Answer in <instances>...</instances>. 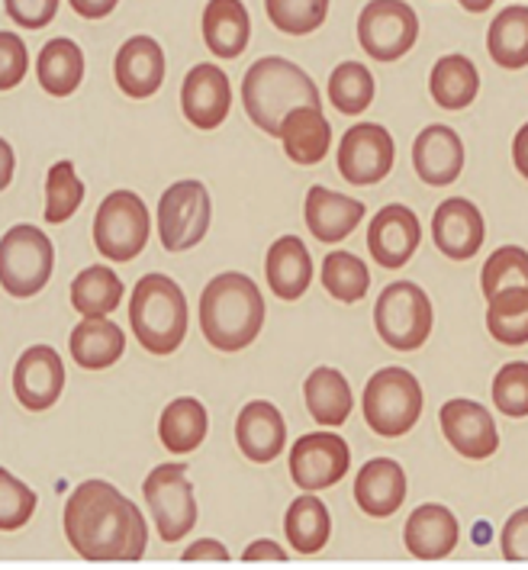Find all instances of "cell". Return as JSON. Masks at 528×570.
<instances>
[{
  "label": "cell",
  "instance_id": "1",
  "mask_svg": "<svg viewBox=\"0 0 528 570\" xmlns=\"http://www.w3.org/2000/svg\"><path fill=\"white\" fill-rule=\"evenodd\" d=\"M65 539L85 561L129 564L146 554L148 522L110 481H85L65 503Z\"/></svg>",
  "mask_w": 528,
  "mask_h": 570
},
{
  "label": "cell",
  "instance_id": "2",
  "mask_svg": "<svg viewBox=\"0 0 528 570\" xmlns=\"http://www.w3.org/2000/svg\"><path fill=\"white\" fill-rule=\"evenodd\" d=\"M264 326V297L242 271L216 274L201 294V330L216 352L248 348Z\"/></svg>",
  "mask_w": 528,
  "mask_h": 570
},
{
  "label": "cell",
  "instance_id": "3",
  "mask_svg": "<svg viewBox=\"0 0 528 570\" xmlns=\"http://www.w3.org/2000/svg\"><path fill=\"white\" fill-rule=\"evenodd\" d=\"M242 104L248 120L255 122L267 136H281V122L294 107H320V88L316 81L281 56L258 59L242 78Z\"/></svg>",
  "mask_w": 528,
  "mask_h": 570
},
{
  "label": "cell",
  "instance_id": "4",
  "mask_svg": "<svg viewBox=\"0 0 528 570\" xmlns=\"http://www.w3.org/2000/svg\"><path fill=\"white\" fill-rule=\"evenodd\" d=\"M129 330L148 355H175L187 335V297L168 274H146L129 297Z\"/></svg>",
  "mask_w": 528,
  "mask_h": 570
},
{
  "label": "cell",
  "instance_id": "5",
  "mask_svg": "<svg viewBox=\"0 0 528 570\" xmlns=\"http://www.w3.org/2000/svg\"><path fill=\"white\" fill-rule=\"evenodd\" d=\"M422 387L407 367H383L364 387V420L381 439H400L422 416Z\"/></svg>",
  "mask_w": 528,
  "mask_h": 570
},
{
  "label": "cell",
  "instance_id": "6",
  "mask_svg": "<svg viewBox=\"0 0 528 570\" xmlns=\"http://www.w3.org/2000/svg\"><path fill=\"white\" fill-rule=\"evenodd\" d=\"M52 268H56V248L42 229L20 223L0 236V287L10 297L17 301L36 297L49 284Z\"/></svg>",
  "mask_w": 528,
  "mask_h": 570
},
{
  "label": "cell",
  "instance_id": "7",
  "mask_svg": "<svg viewBox=\"0 0 528 570\" xmlns=\"http://www.w3.org/2000/svg\"><path fill=\"white\" fill-rule=\"evenodd\" d=\"M151 236V213L136 190H114L94 213V245L110 262H133Z\"/></svg>",
  "mask_w": 528,
  "mask_h": 570
},
{
  "label": "cell",
  "instance_id": "8",
  "mask_svg": "<svg viewBox=\"0 0 528 570\" xmlns=\"http://www.w3.org/2000/svg\"><path fill=\"white\" fill-rule=\"evenodd\" d=\"M378 335L397 352H415L432 332V301L412 281H393L374 303Z\"/></svg>",
  "mask_w": 528,
  "mask_h": 570
},
{
  "label": "cell",
  "instance_id": "9",
  "mask_svg": "<svg viewBox=\"0 0 528 570\" xmlns=\"http://www.w3.org/2000/svg\"><path fill=\"white\" fill-rule=\"evenodd\" d=\"M143 497H146V507L155 519L158 539L172 544V541L187 539L194 532L197 497H194V483L187 481L184 461H168V464H158L155 471H148Z\"/></svg>",
  "mask_w": 528,
  "mask_h": 570
},
{
  "label": "cell",
  "instance_id": "10",
  "mask_svg": "<svg viewBox=\"0 0 528 570\" xmlns=\"http://www.w3.org/2000/svg\"><path fill=\"white\" fill-rule=\"evenodd\" d=\"M155 219H158V239L165 245V252H187L201 245L213 219V200L204 180H175L162 194Z\"/></svg>",
  "mask_w": 528,
  "mask_h": 570
},
{
  "label": "cell",
  "instance_id": "11",
  "mask_svg": "<svg viewBox=\"0 0 528 570\" xmlns=\"http://www.w3.org/2000/svg\"><path fill=\"white\" fill-rule=\"evenodd\" d=\"M415 36L419 17L407 0H371L358 17V42L374 61L403 59Z\"/></svg>",
  "mask_w": 528,
  "mask_h": 570
},
{
  "label": "cell",
  "instance_id": "12",
  "mask_svg": "<svg viewBox=\"0 0 528 570\" xmlns=\"http://www.w3.org/2000/svg\"><path fill=\"white\" fill-rule=\"evenodd\" d=\"M349 464H352L349 442L332 432L300 435L291 449V478L303 493L335 487L349 474Z\"/></svg>",
  "mask_w": 528,
  "mask_h": 570
},
{
  "label": "cell",
  "instance_id": "13",
  "mask_svg": "<svg viewBox=\"0 0 528 570\" xmlns=\"http://www.w3.org/2000/svg\"><path fill=\"white\" fill-rule=\"evenodd\" d=\"M393 155H397V146H393V136L387 132V126L358 122L339 142V171L349 184L371 187L390 175Z\"/></svg>",
  "mask_w": 528,
  "mask_h": 570
},
{
  "label": "cell",
  "instance_id": "14",
  "mask_svg": "<svg viewBox=\"0 0 528 570\" xmlns=\"http://www.w3.org/2000/svg\"><path fill=\"white\" fill-rule=\"evenodd\" d=\"M180 110H184V120L206 132L223 126L233 110L229 75L219 65H206V61L194 65L180 85Z\"/></svg>",
  "mask_w": 528,
  "mask_h": 570
},
{
  "label": "cell",
  "instance_id": "15",
  "mask_svg": "<svg viewBox=\"0 0 528 570\" xmlns=\"http://www.w3.org/2000/svg\"><path fill=\"white\" fill-rule=\"evenodd\" d=\"M65 391V364L52 345H30L13 367V393L23 410L42 413L59 403Z\"/></svg>",
  "mask_w": 528,
  "mask_h": 570
},
{
  "label": "cell",
  "instance_id": "16",
  "mask_svg": "<svg viewBox=\"0 0 528 570\" xmlns=\"http://www.w3.org/2000/svg\"><path fill=\"white\" fill-rule=\"evenodd\" d=\"M439 420L448 445L458 451L461 458L483 461V458L497 454V422L490 416V410H483L480 403H473V400H448L441 406Z\"/></svg>",
  "mask_w": 528,
  "mask_h": 570
},
{
  "label": "cell",
  "instance_id": "17",
  "mask_svg": "<svg viewBox=\"0 0 528 570\" xmlns=\"http://www.w3.org/2000/svg\"><path fill=\"white\" fill-rule=\"evenodd\" d=\"M419 242H422V226L410 207L387 204L383 210L374 213L368 229V248L381 268H403L415 255Z\"/></svg>",
  "mask_w": 528,
  "mask_h": 570
},
{
  "label": "cell",
  "instance_id": "18",
  "mask_svg": "<svg viewBox=\"0 0 528 570\" xmlns=\"http://www.w3.org/2000/svg\"><path fill=\"white\" fill-rule=\"evenodd\" d=\"M117 88L129 100H148L165 85V49L151 36H129L114 61Z\"/></svg>",
  "mask_w": 528,
  "mask_h": 570
},
{
  "label": "cell",
  "instance_id": "19",
  "mask_svg": "<svg viewBox=\"0 0 528 570\" xmlns=\"http://www.w3.org/2000/svg\"><path fill=\"white\" fill-rule=\"evenodd\" d=\"M287 442V422L281 410L267 400H252L235 420V445L238 451L255 461V464H271L281 458Z\"/></svg>",
  "mask_w": 528,
  "mask_h": 570
},
{
  "label": "cell",
  "instance_id": "20",
  "mask_svg": "<svg viewBox=\"0 0 528 570\" xmlns=\"http://www.w3.org/2000/svg\"><path fill=\"white\" fill-rule=\"evenodd\" d=\"M483 236L487 229H483V216L477 210V204H470L465 197H451L439 204V210L432 216V239L441 255H448L451 262H468L480 252Z\"/></svg>",
  "mask_w": 528,
  "mask_h": 570
},
{
  "label": "cell",
  "instance_id": "21",
  "mask_svg": "<svg viewBox=\"0 0 528 570\" xmlns=\"http://www.w3.org/2000/svg\"><path fill=\"white\" fill-rule=\"evenodd\" d=\"M412 165L415 175L432 184V187H444L454 184L465 171V142L451 126H426L415 142H412Z\"/></svg>",
  "mask_w": 528,
  "mask_h": 570
},
{
  "label": "cell",
  "instance_id": "22",
  "mask_svg": "<svg viewBox=\"0 0 528 570\" xmlns=\"http://www.w3.org/2000/svg\"><path fill=\"white\" fill-rule=\"evenodd\" d=\"M407 500V471L393 458H374L368 461L354 478V503L361 512L387 519L403 507Z\"/></svg>",
  "mask_w": 528,
  "mask_h": 570
},
{
  "label": "cell",
  "instance_id": "23",
  "mask_svg": "<svg viewBox=\"0 0 528 570\" xmlns=\"http://www.w3.org/2000/svg\"><path fill=\"white\" fill-rule=\"evenodd\" d=\"M303 216H306L310 233L320 242H342L349 239L358 229V223L364 219V204L354 200V197H345V194H335V190H329L323 184H316L306 194Z\"/></svg>",
  "mask_w": 528,
  "mask_h": 570
},
{
  "label": "cell",
  "instance_id": "24",
  "mask_svg": "<svg viewBox=\"0 0 528 570\" xmlns=\"http://www.w3.org/2000/svg\"><path fill=\"white\" fill-rule=\"evenodd\" d=\"M403 541H407L412 558L441 561L458 548V519L441 503H426L407 519Z\"/></svg>",
  "mask_w": 528,
  "mask_h": 570
},
{
  "label": "cell",
  "instance_id": "25",
  "mask_svg": "<svg viewBox=\"0 0 528 570\" xmlns=\"http://www.w3.org/2000/svg\"><path fill=\"white\" fill-rule=\"evenodd\" d=\"M264 277H267V287L274 297L300 301L313 284V258H310L303 239L281 236L274 242L264 258Z\"/></svg>",
  "mask_w": 528,
  "mask_h": 570
},
{
  "label": "cell",
  "instance_id": "26",
  "mask_svg": "<svg viewBox=\"0 0 528 570\" xmlns=\"http://www.w3.org/2000/svg\"><path fill=\"white\" fill-rule=\"evenodd\" d=\"M252 39V17L242 0H206L204 42L216 59H238Z\"/></svg>",
  "mask_w": 528,
  "mask_h": 570
},
{
  "label": "cell",
  "instance_id": "27",
  "mask_svg": "<svg viewBox=\"0 0 528 570\" xmlns=\"http://www.w3.org/2000/svg\"><path fill=\"white\" fill-rule=\"evenodd\" d=\"M287 158L296 165H320L329 146H332V126L323 117V107H294L284 122H281V136Z\"/></svg>",
  "mask_w": 528,
  "mask_h": 570
},
{
  "label": "cell",
  "instance_id": "28",
  "mask_svg": "<svg viewBox=\"0 0 528 570\" xmlns=\"http://www.w3.org/2000/svg\"><path fill=\"white\" fill-rule=\"evenodd\" d=\"M71 358L85 371H104L114 367L126 352V332L119 330L110 316H85L68 338Z\"/></svg>",
  "mask_w": 528,
  "mask_h": 570
},
{
  "label": "cell",
  "instance_id": "29",
  "mask_svg": "<svg viewBox=\"0 0 528 570\" xmlns=\"http://www.w3.org/2000/svg\"><path fill=\"white\" fill-rule=\"evenodd\" d=\"M36 78L42 90L49 97H71L75 90L81 88L85 81V52L75 39L68 36H59V39H49L39 52V61H36Z\"/></svg>",
  "mask_w": 528,
  "mask_h": 570
},
{
  "label": "cell",
  "instance_id": "30",
  "mask_svg": "<svg viewBox=\"0 0 528 570\" xmlns=\"http://www.w3.org/2000/svg\"><path fill=\"white\" fill-rule=\"evenodd\" d=\"M206 432H209V416L206 406L197 396H177L158 420V439L172 454H190L204 445Z\"/></svg>",
  "mask_w": 528,
  "mask_h": 570
},
{
  "label": "cell",
  "instance_id": "31",
  "mask_svg": "<svg viewBox=\"0 0 528 570\" xmlns=\"http://www.w3.org/2000/svg\"><path fill=\"white\" fill-rule=\"evenodd\" d=\"M303 400H306L310 416L320 425H329V429L349 420L354 406L352 387H349L345 374L335 367H316L303 384Z\"/></svg>",
  "mask_w": 528,
  "mask_h": 570
},
{
  "label": "cell",
  "instance_id": "32",
  "mask_svg": "<svg viewBox=\"0 0 528 570\" xmlns=\"http://www.w3.org/2000/svg\"><path fill=\"white\" fill-rule=\"evenodd\" d=\"M490 59L506 71H519L528 65V3H509L497 13L487 32Z\"/></svg>",
  "mask_w": 528,
  "mask_h": 570
},
{
  "label": "cell",
  "instance_id": "33",
  "mask_svg": "<svg viewBox=\"0 0 528 570\" xmlns=\"http://www.w3.org/2000/svg\"><path fill=\"white\" fill-rule=\"evenodd\" d=\"M429 90L432 100L439 104L441 110H465L477 100L480 90V75L477 65L468 56H441L429 75Z\"/></svg>",
  "mask_w": 528,
  "mask_h": 570
},
{
  "label": "cell",
  "instance_id": "34",
  "mask_svg": "<svg viewBox=\"0 0 528 570\" xmlns=\"http://www.w3.org/2000/svg\"><path fill=\"white\" fill-rule=\"evenodd\" d=\"M284 535L296 554L323 551L325 541L332 535V515L316 493H303L291 503V510L284 515Z\"/></svg>",
  "mask_w": 528,
  "mask_h": 570
},
{
  "label": "cell",
  "instance_id": "35",
  "mask_svg": "<svg viewBox=\"0 0 528 570\" xmlns=\"http://www.w3.org/2000/svg\"><path fill=\"white\" fill-rule=\"evenodd\" d=\"M123 281L107 265H90L71 281V306L81 316H110L123 303Z\"/></svg>",
  "mask_w": 528,
  "mask_h": 570
},
{
  "label": "cell",
  "instance_id": "36",
  "mask_svg": "<svg viewBox=\"0 0 528 570\" xmlns=\"http://www.w3.org/2000/svg\"><path fill=\"white\" fill-rule=\"evenodd\" d=\"M487 330L502 345H526L528 342V287L499 291L487 306Z\"/></svg>",
  "mask_w": 528,
  "mask_h": 570
},
{
  "label": "cell",
  "instance_id": "37",
  "mask_svg": "<svg viewBox=\"0 0 528 570\" xmlns=\"http://www.w3.org/2000/svg\"><path fill=\"white\" fill-rule=\"evenodd\" d=\"M374 75L361 61H342L329 75V100L339 114L358 117L371 107L374 100Z\"/></svg>",
  "mask_w": 528,
  "mask_h": 570
},
{
  "label": "cell",
  "instance_id": "38",
  "mask_svg": "<svg viewBox=\"0 0 528 570\" xmlns=\"http://www.w3.org/2000/svg\"><path fill=\"white\" fill-rule=\"evenodd\" d=\"M85 204V180L78 178L75 165L65 158L56 161L46 175V223L61 226Z\"/></svg>",
  "mask_w": 528,
  "mask_h": 570
},
{
  "label": "cell",
  "instance_id": "39",
  "mask_svg": "<svg viewBox=\"0 0 528 570\" xmlns=\"http://www.w3.org/2000/svg\"><path fill=\"white\" fill-rule=\"evenodd\" d=\"M323 287L339 303L364 301L371 287V271L352 252H332L323 262Z\"/></svg>",
  "mask_w": 528,
  "mask_h": 570
},
{
  "label": "cell",
  "instance_id": "40",
  "mask_svg": "<svg viewBox=\"0 0 528 570\" xmlns=\"http://www.w3.org/2000/svg\"><path fill=\"white\" fill-rule=\"evenodd\" d=\"M480 287L483 297H497L499 291H516V287H528V252L519 245H502L497 248L487 265L480 271Z\"/></svg>",
  "mask_w": 528,
  "mask_h": 570
},
{
  "label": "cell",
  "instance_id": "41",
  "mask_svg": "<svg viewBox=\"0 0 528 570\" xmlns=\"http://www.w3.org/2000/svg\"><path fill=\"white\" fill-rule=\"evenodd\" d=\"M267 20L287 36H310L325 23L329 0H264Z\"/></svg>",
  "mask_w": 528,
  "mask_h": 570
},
{
  "label": "cell",
  "instance_id": "42",
  "mask_svg": "<svg viewBox=\"0 0 528 570\" xmlns=\"http://www.w3.org/2000/svg\"><path fill=\"white\" fill-rule=\"evenodd\" d=\"M493 403L509 420L528 416V361H509L499 367L493 377Z\"/></svg>",
  "mask_w": 528,
  "mask_h": 570
},
{
  "label": "cell",
  "instance_id": "43",
  "mask_svg": "<svg viewBox=\"0 0 528 570\" xmlns=\"http://www.w3.org/2000/svg\"><path fill=\"white\" fill-rule=\"evenodd\" d=\"M36 503H39L36 490L20 478H13L7 468H0V532L23 529L36 512Z\"/></svg>",
  "mask_w": 528,
  "mask_h": 570
},
{
  "label": "cell",
  "instance_id": "44",
  "mask_svg": "<svg viewBox=\"0 0 528 570\" xmlns=\"http://www.w3.org/2000/svg\"><path fill=\"white\" fill-rule=\"evenodd\" d=\"M30 71L27 42L17 32L0 30V90H13Z\"/></svg>",
  "mask_w": 528,
  "mask_h": 570
},
{
  "label": "cell",
  "instance_id": "45",
  "mask_svg": "<svg viewBox=\"0 0 528 570\" xmlns=\"http://www.w3.org/2000/svg\"><path fill=\"white\" fill-rule=\"evenodd\" d=\"M61 0H3L7 17L23 30H42L56 20Z\"/></svg>",
  "mask_w": 528,
  "mask_h": 570
},
{
  "label": "cell",
  "instance_id": "46",
  "mask_svg": "<svg viewBox=\"0 0 528 570\" xmlns=\"http://www.w3.org/2000/svg\"><path fill=\"white\" fill-rule=\"evenodd\" d=\"M499 548H502L506 561H528V507L506 519Z\"/></svg>",
  "mask_w": 528,
  "mask_h": 570
},
{
  "label": "cell",
  "instance_id": "47",
  "mask_svg": "<svg viewBox=\"0 0 528 570\" xmlns=\"http://www.w3.org/2000/svg\"><path fill=\"white\" fill-rule=\"evenodd\" d=\"M180 558L184 561H229V548L216 539H201L194 541L190 548H184Z\"/></svg>",
  "mask_w": 528,
  "mask_h": 570
},
{
  "label": "cell",
  "instance_id": "48",
  "mask_svg": "<svg viewBox=\"0 0 528 570\" xmlns=\"http://www.w3.org/2000/svg\"><path fill=\"white\" fill-rule=\"evenodd\" d=\"M242 561H287V551L277 541L258 539L242 551Z\"/></svg>",
  "mask_w": 528,
  "mask_h": 570
},
{
  "label": "cell",
  "instance_id": "49",
  "mask_svg": "<svg viewBox=\"0 0 528 570\" xmlns=\"http://www.w3.org/2000/svg\"><path fill=\"white\" fill-rule=\"evenodd\" d=\"M68 3L85 20H104V17H110L117 10L119 0H68Z\"/></svg>",
  "mask_w": 528,
  "mask_h": 570
},
{
  "label": "cell",
  "instance_id": "50",
  "mask_svg": "<svg viewBox=\"0 0 528 570\" xmlns=\"http://www.w3.org/2000/svg\"><path fill=\"white\" fill-rule=\"evenodd\" d=\"M13 171H17V155H13V149H10V142L0 136V194L10 187Z\"/></svg>",
  "mask_w": 528,
  "mask_h": 570
},
{
  "label": "cell",
  "instance_id": "51",
  "mask_svg": "<svg viewBox=\"0 0 528 570\" xmlns=\"http://www.w3.org/2000/svg\"><path fill=\"white\" fill-rule=\"evenodd\" d=\"M512 161H516L519 175L528 178V122L516 132V139H512Z\"/></svg>",
  "mask_w": 528,
  "mask_h": 570
}]
</instances>
